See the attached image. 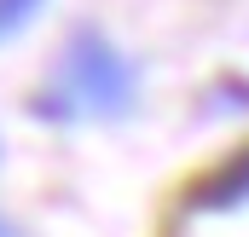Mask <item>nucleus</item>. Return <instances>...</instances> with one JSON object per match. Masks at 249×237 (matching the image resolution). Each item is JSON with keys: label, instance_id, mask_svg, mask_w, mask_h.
<instances>
[{"label": "nucleus", "instance_id": "1", "mask_svg": "<svg viewBox=\"0 0 249 237\" xmlns=\"http://www.w3.org/2000/svg\"><path fill=\"white\" fill-rule=\"evenodd\" d=\"M0 237H18V232H12V226H6V220H0Z\"/></svg>", "mask_w": 249, "mask_h": 237}]
</instances>
